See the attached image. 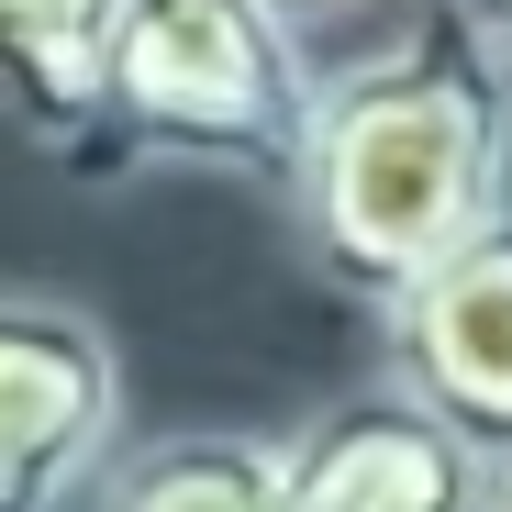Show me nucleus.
Returning a JSON list of instances; mask_svg holds the SVG:
<instances>
[{
	"label": "nucleus",
	"instance_id": "nucleus-1",
	"mask_svg": "<svg viewBox=\"0 0 512 512\" xmlns=\"http://www.w3.org/2000/svg\"><path fill=\"white\" fill-rule=\"evenodd\" d=\"M501 212H512V45L468 0H435L412 34L323 78L312 145L279 190L290 256L357 312L412 301Z\"/></svg>",
	"mask_w": 512,
	"mask_h": 512
},
{
	"label": "nucleus",
	"instance_id": "nucleus-2",
	"mask_svg": "<svg viewBox=\"0 0 512 512\" xmlns=\"http://www.w3.org/2000/svg\"><path fill=\"white\" fill-rule=\"evenodd\" d=\"M312 101H323V78L301 67V34L268 0H123L101 179L212 167V179L290 190V167L312 145Z\"/></svg>",
	"mask_w": 512,
	"mask_h": 512
},
{
	"label": "nucleus",
	"instance_id": "nucleus-3",
	"mask_svg": "<svg viewBox=\"0 0 512 512\" xmlns=\"http://www.w3.org/2000/svg\"><path fill=\"white\" fill-rule=\"evenodd\" d=\"M123 457V346L67 290H0V512L101 501Z\"/></svg>",
	"mask_w": 512,
	"mask_h": 512
},
{
	"label": "nucleus",
	"instance_id": "nucleus-4",
	"mask_svg": "<svg viewBox=\"0 0 512 512\" xmlns=\"http://www.w3.org/2000/svg\"><path fill=\"white\" fill-rule=\"evenodd\" d=\"M379 357H390V390L457 423L490 468L512 457V212L479 245H457L412 301L379 312Z\"/></svg>",
	"mask_w": 512,
	"mask_h": 512
},
{
	"label": "nucleus",
	"instance_id": "nucleus-5",
	"mask_svg": "<svg viewBox=\"0 0 512 512\" xmlns=\"http://www.w3.org/2000/svg\"><path fill=\"white\" fill-rule=\"evenodd\" d=\"M290 512H490V457L379 379L290 435Z\"/></svg>",
	"mask_w": 512,
	"mask_h": 512
},
{
	"label": "nucleus",
	"instance_id": "nucleus-6",
	"mask_svg": "<svg viewBox=\"0 0 512 512\" xmlns=\"http://www.w3.org/2000/svg\"><path fill=\"white\" fill-rule=\"evenodd\" d=\"M112 45L123 0H0V112L78 179L112 156Z\"/></svg>",
	"mask_w": 512,
	"mask_h": 512
},
{
	"label": "nucleus",
	"instance_id": "nucleus-7",
	"mask_svg": "<svg viewBox=\"0 0 512 512\" xmlns=\"http://www.w3.org/2000/svg\"><path fill=\"white\" fill-rule=\"evenodd\" d=\"M90 512H290V446L190 423V435H145L112 457Z\"/></svg>",
	"mask_w": 512,
	"mask_h": 512
},
{
	"label": "nucleus",
	"instance_id": "nucleus-8",
	"mask_svg": "<svg viewBox=\"0 0 512 512\" xmlns=\"http://www.w3.org/2000/svg\"><path fill=\"white\" fill-rule=\"evenodd\" d=\"M268 12H279L290 34H323V23H357V12H368V0H268Z\"/></svg>",
	"mask_w": 512,
	"mask_h": 512
},
{
	"label": "nucleus",
	"instance_id": "nucleus-9",
	"mask_svg": "<svg viewBox=\"0 0 512 512\" xmlns=\"http://www.w3.org/2000/svg\"><path fill=\"white\" fill-rule=\"evenodd\" d=\"M468 12H479V23H490L501 45H512V0H468Z\"/></svg>",
	"mask_w": 512,
	"mask_h": 512
},
{
	"label": "nucleus",
	"instance_id": "nucleus-10",
	"mask_svg": "<svg viewBox=\"0 0 512 512\" xmlns=\"http://www.w3.org/2000/svg\"><path fill=\"white\" fill-rule=\"evenodd\" d=\"M490 512H512V457H501V468H490Z\"/></svg>",
	"mask_w": 512,
	"mask_h": 512
}]
</instances>
